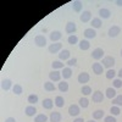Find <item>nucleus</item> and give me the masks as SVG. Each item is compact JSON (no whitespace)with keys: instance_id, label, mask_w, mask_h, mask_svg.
Masks as SVG:
<instances>
[{"instance_id":"23","label":"nucleus","mask_w":122,"mask_h":122,"mask_svg":"<svg viewBox=\"0 0 122 122\" xmlns=\"http://www.w3.org/2000/svg\"><path fill=\"white\" fill-rule=\"evenodd\" d=\"M54 103H55V105H56L57 107H62V106L65 105V99L61 97V95H57V97L55 98V101H54Z\"/></svg>"},{"instance_id":"29","label":"nucleus","mask_w":122,"mask_h":122,"mask_svg":"<svg viewBox=\"0 0 122 122\" xmlns=\"http://www.w3.org/2000/svg\"><path fill=\"white\" fill-rule=\"evenodd\" d=\"M38 99H39V98H38V95H36V94H30V95L28 97V99H27V100H28V103H29L30 105H34V104H37V103H38Z\"/></svg>"},{"instance_id":"39","label":"nucleus","mask_w":122,"mask_h":122,"mask_svg":"<svg viewBox=\"0 0 122 122\" xmlns=\"http://www.w3.org/2000/svg\"><path fill=\"white\" fill-rule=\"evenodd\" d=\"M82 93H83V95H89L92 93V88L89 86H83L82 87Z\"/></svg>"},{"instance_id":"22","label":"nucleus","mask_w":122,"mask_h":122,"mask_svg":"<svg viewBox=\"0 0 122 122\" xmlns=\"http://www.w3.org/2000/svg\"><path fill=\"white\" fill-rule=\"evenodd\" d=\"M101 20L100 17H94L93 20H92V28H100L101 27Z\"/></svg>"},{"instance_id":"11","label":"nucleus","mask_w":122,"mask_h":122,"mask_svg":"<svg viewBox=\"0 0 122 122\" xmlns=\"http://www.w3.org/2000/svg\"><path fill=\"white\" fill-rule=\"evenodd\" d=\"M78 83H82V84H84V83H88V81L90 79V77H89V73H87V72H82V73H79L78 75Z\"/></svg>"},{"instance_id":"24","label":"nucleus","mask_w":122,"mask_h":122,"mask_svg":"<svg viewBox=\"0 0 122 122\" xmlns=\"http://www.w3.org/2000/svg\"><path fill=\"white\" fill-rule=\"evenodd\" d=\"M61 75H62L64 78H70L71 76H72V70H71V67H65L62 70V72H61Z\"/></svg>"},{"instance_id":"18","label":"nucleus","mask_w":122,"mask_h":122,"mask_svg":"<svg viewBox=\"0 0 122 122\" xmlns=\"http://www.w3.org/2000/svg\"><path fill=\"white\" fill-rule=\"evenodd\" d=\"M25 112H26L27 116H34L36 112H37V109H36L33 105H28V106L26 107V110H25Z\"/></svg>"},{"instance_id":"14","label":"nucleus","mask_w":122,"mask_h":122,"mask_svg":"<svg viewBox=\"0 0 122 122\" xmlns=\"http://www.w3.org/2000/svg\"><path fill=\"white\" fill-rule=\"evenodd\" d=\"M61 38H62V34H61V32H59V30H54V32L50 33V39H51V42L54 43H57V40H60Z\"/></svg>"},{"instance_id":"1","label":"nucleus","mask_w":122,"mask_h":122,"mask_svg":"<svg viewBox=\"0 0 122 122\" xmlns=\"http://www.w3.org/2000/svg\"><path fill=\"white\" fill-rule=\"evenodd\" d=\"M114 65H115V57H112V56H105L103 59V66L104 67L111 68V67H114Z\"/></svg>"},{"instance_id":"30","label":"nucleus","mask_w":122,"mask_h":122,"mask_svg":"<svg viewBox=\"0 0 122 122\" xmlns=\"http://www.w3.org/2000/svg\"><path fill=\"white\" fill-rule=\"evenodd\" d=\"M46 121H48V116L44 114H39L34 118V122H46Z\"/></svg>"},{"instance_id":"41","label":"nucleus","mask_w":122,"mask_h":122,"mask_svg":"<svg viewBox=\"0 0 122 122\" xmlns=\"http://www.w3.org/2000/svg\"><path fill=\"white\" fill-rule=\"evenodd\" d=\"M67 65H68L70 67H72V66L75 67V66L77 65V59H76V57H73V59H70V60L67 61Z\"/></svg>"},{"instance_id":"34","label":"nucleus","mask_w":122,"mask_h":122,"mask_svg":"<svg viewBox=\"0 0 122 122\" xmlns=\"http://www.w3.org/2000/svg\"><path fill=\"white\" fill-rule=\"evenodd\" d=\"M12 92H14L16 95H21L22 92H23V89H22V87L20 86V84H15L14 88H12Z\"/></svg>"},{"instance_id":"31","label":"nucleus","mask_w":122,"mask_h":122,"mask_svg":"<svg viewBox=\"0 0 122 122\" xmlns=\"http://www.w3.org/2000/svg\"><path fill=\"white\" fill-rule=\"evenodd\" d=\"M78 103H79V106H81V107L86 109V107H88V105H89V100H88L87 98H81V99L78 100Z\"/></svg>"},{"instance_id":"25","label":"nucleus","mask_w":122,"mask_h":122,"mask_svg":"<svg viewBox=\"0 0 122 122\" xmlns=\"http://www.w3.org/2000/svg\"><path fill=\"white\" fill-rule=\"evenodd\" d=\"M90 48V43L88 42V40H81L79 42V49L81 50H88Z\"/></svg>"},{"instance_id":"3","label":"nucleus","mask_w":122,"mask_h":122,"mask_svg":"<svg viewBox=\"0 0 122 122\" xmlns=\"http://www.w3.org/2000/svg\"><path fill=\"white\" fill-rule=\"evenodd\" d=\"M120 33H121V28H120L118 26H112V27H110L109 32H107V36L111 37V38H115V37H117Z\"/></svg>"},{"instance_id":"37","label":"nucleus","mask_w":122,"mask_h":122,"mask_svg":"<svg viewBox=\"0 0 122 122\" xmlns=\"http://www.w3.org/2000/svg\"><path fill=\"white\" fill-rule=\"evenodd\" d=\"M110 112H111V115L112 116H117V115H120V112H121V110H120V107L118 106H111V109H110Z\"/></svg>"},{"instance_id":"33","label":"nucleus","mask_w":122,"mask_h":122,"mask_svg":"<svg viewBox=\"0 0 122 122\" xmlns=\"http://www.w3.org/2000/svg\"><path fill=\"white\" fill-rule=\"evenodd\" d=\"M112 104L115 105V106H122V95H117L116 98H114L112 99Z\"/></svg>"},{"instance_id":"8","label":"nucleus","mask_w":122,"mask_h":122,"mask_svg":"<svg viewBox=\"0 0 122 122\" xmlns=\"http://www.w3.org/2000/svg\"><path fill=\"white\" fill-rule=\"evenodd\" d=\"M79 20H81V21H82L83 23L89 22L90 20H92V12H90V11H88V10H86V11H83V12H82V15L79 16Z\"/></svg>"},{"instance_id":"15","label":"nucleus","mask_w":122,"mask_h":122,"mask_svg":"<svg viewBox=\"0 0 122 122\" xmlns=\"http://www.w3.org/2000/svg\"><path fill=\"white\" fill-rule=\"evenodd\" d=\"M70 50H67V49H64V50H61L60 51V54H59V59L60 60H64V61H68L70 60Z\"/></svg>"},{"instance_id":"13","label":"nucleus","mask_w":122,"mask_h":122,"mask_svg":"<svg viewBox=\"0 0 122 122\" xmlns=\"http://www.w3.org/2000/svg\"><path fill=\"white\" fill-rule=\"evenodd\" d=\"M68 114L70 116H78L79 115V106L78 105H71L68 107Z\"/></svg>"},{"instance_id":"47","label":"nucleus","mask_w":122,"mask_h":122,"mask_svg":"<svg viewBox=\"0 0 122 122\" xmlns=\"http://www.w3.org/2000/svg\"><path fill=\"white\" fill-rule=\"evenodd\" d=\"M87 122H95V121H93V120H92V121H87Z\"/></svg>"},{"instance_id":"9","label":"nucleus","mask_w":122,"mask_h":122,"mask_svg":"<svg viewBox=\"0 0 122 122\" xmlns=\"http://www.w3.org/2000/svg\"><path fill=\"white\" fill-rule=\"evenodd\" d=\"M92 68H93V72L95 73V75H101V73H104V66L101 65V64H99V62H95V64H93V66H92Z\"/></svg>"},{"instance_id":"19","label":"nucleus","mask_w":122,"mask_h":122,"mask_svg":"<svg viewBox=\"0 0 122 122\" xmlns=\"http://www.w3.org/2000/svg\"><path fill=\"white\" fill-rule=\"evenodd\" d=\"M10 88H11V79H9V78L3 79V82H1V89L6 92V90H9Z\"/></svg>"},{"instance_id":"17","label":"nucleus","mask_w":122,"mask_h":122,"mask_svg":"<svg viewBox=\"0 0 122 122\" xmlns=\"http://www.w3.org/2000/svg\"><path fill=\"white\" fill-rule=\"evenodd\" d=\"M99 16L101 17V18H110V16H111V12H110V10H107V9H100L99 10Z\"/></svg>"},{"instance_id":"27","label":"nucleus","mask_w":122,"mask_h":122,"mask_svg":"<svg viewBox=\"0 0 122 122\" xmlns=\"http://www.w3.org/2000/svg\"><path fill=\"white\" fill-rule=\"evenodd\" d=\"M72 9H73L75 12H81V11H82V3H81V1H73Z\"/></svg>"},{"instance_id":"36","label":"nucleus","mask_w":122,"mask_h":122,"mask_svg":"<svg viewBox=\"0 0 122 122\" xmlns=\"http://www.w3.org/2000/svg\"><path fill=\"white\" fill-rule=\"evenodd\" d=\"M116 75H117V72H116V71H115L114 68H112V70L110 68V70L107 71V72H106V78H107V79H114Z\"/></svg>"},{"instance_id":"42","label":"nucleus","mask_w":122,"mask_h":122,"mask_svg":"<svg viewBox=\"0 0 122 122\" xmlns=\"http://www.w3.org/2000/svg\"><path fill=\"white\" fill-rule=\"evenodd\" d=\"M104 122H116V118H115V116L110 115V116H106L104 118Z\"/></svg>"},{"instance_id":"6","label":"nucleus","mask_w":122,"mask_h":122,"mask_svg":"<svg viewBox=\"0 0 122 122\" xmlns=\"http://www.w3.org/2000/svg\"><path fill=\"white\" fill-rule=\"evenodd\" d=\"M61 77H62L61 72H59V71H56V70L51 71V72L49 73V78H50V81H54V82H59V81L61 79Z\"/></svg>"},{"instance_id":"40","label":"nucleus","mask_w":122,"mask_h":122,"mask_svg":"<svg viewBox=\"0 0 122 122\" xmlns=\"http://www.w3.org/2000/svg\"><path fill=\"white\" fill-rule=\"evenodd\" d=\"M112 84H114V88H122V79H114V82H112Z\"/></svg>"},{"instance_id":"26","label":"nucleus","mask_w":122,"mask_h":122,"mask_svg":"<svg viewBox=\"0 0 122 122\" xmlns=\"http://www.w3.org/2000/svg\"><path fill=\"white\" fill-rule=\"evenodd\" d=\"M104 117V110H95L93 112V118L94 120H100Z\"/></svg>"},{"instance_id":"32","label":"nucleus","mask_w":122,"mask_h":122,"mask_svg":"<svg viewBox=\"0 0 122 122\" xmlns=\"http://www.w3.org/2000/svg\"><path fill=\"white\" fill-rule=\"evenodd\" d=\"M59 90L62 92V93L67 92V90H68V83H67V82H60V83H59Z\"/></svg>"},{"instance_id":"20","label":"nucleus","mask_w":122,"mask_h":122,"mask_svg":"<svg viewBox=\"0 0 122 122\" xmlns=\"http://www.w3.org/2000/svg\"><path fill=\"white\" fill-rule=\"evenodd\" d=\"M60 121H61V114L60 112L54 111V112L50 114V122H60Z\"/></svg>"},{"instance_id":"5","label":"nucleus","mask_w":122,"mask_h":122,"mask_svg":"<svg viewBox=\"0 0 122 122\" xmlns=\"http://www.w3.org/2000/svg\"><path fill=\"white\" fill-rule=\"evenodd\" d=\"M104 56V50L101 49V48H97L93 50V53H92V57L95 59V60H100V59H103Z\"/></svg>"},{"instance_id":"46","label":"nucleus","mask_w":122,"mask_h":122,"mask_svg":"<svg viewBox=\"0 0 122 122\" xmlns=\"http://www.w3.org/2000/svg\"><path fill=\"white\" fill-rule=\"evenodd\" d=\"M118 6H122V0H116V1H115Z\"/></svg>"},{"instance_id":"10","label":"nucleus","mask_w":122,"mask_h":122,"mask_svg":"<svg viewBox=\"0 0 122 122\" xmlns=\"http://www.w3.org/2000/svg\"><path fill=\"white\" fill-rule=\"evenodd\" d=\"M92 99H93L94 103H103V100H104V94L101 93L100 90H97L95 93H93V97H92Z\"/></svg>"},{"instance_id":"38","label":"nucleus","mask_w":122,"mask_h":122,"mask_svg":"<svg viewBox=\"0 0 122 122\" xmlns=\"http://www.w3.org/2000/svg\"><path fill=\"white\" fill-rule=\"evenodd\" d=\"M51 67L54 70H59V68H65L64 67V64L61 62V61H54V62L51 64Z\"/></svg>"},{"instance_id":"7","label":"nucleus","mask_w":122,"mask_h":122,"mask_svg":"<svg viewBox=\"0 0 122 122\" xmlns=\"http://www.w3.org/2000/svg\"><path fill=\"white\" fill-rule=\"evenodd\" d=\"M61 48H62V44L57 42V43H54V44L50 45L48 48V50H49V53H51V54H56V53H59L61 50Z\"/></svg>"},{"instance_id":"12","label":"nucleus","mask_w":122,"mask_h":122,"mask_svg":"<svg viewBox=\"0 0 122 122\" xmlns=\"http://www.w3.org/2000/svg\"><path fill=\"white\" fill-rule=\"evenodd\" d=\"M83 34H84L86 38H89V39H93V38L97 37V32H95L94 28H87V29H84Z\"/></svg>"},{"instance_id":"44","label":"nucleus","mask_w":122,"mask_h":122,"mask_svg":"<svg viewBox=\"0 0 122 122\" xmlns=\"http://www.w3.org/2000/svg\"><path fill=\"white\" fill-rule=\"evenodd\" d=\"M73 122H84V120H83L82 117H77V118H76Z\"/></svg>"},{"instance_id":"21","label":"nucleus","mask_w":122,"mask_h":122,"mask_svg":"<svg viewBox=\"0 0 122 122\" xmlns=\"http://www.w3.org/2000/svg\"><path fill=\"white\" fill-rule=\"evenodd\" d=\"M105 93H106V98H109L111 100H112L114 98H116V90H115V88H107Z\"/></svg>"},{"instance_id":"43","label":"nucleus","mask_w":122,"mask_h":122,"mask_svg":"<svg viewBox=\"0 0 122 122\" xmlns=\"http://www.w3.org/2000/svg\"><path fill=\"white\" fill-rule=\"evenodd\" d=\"M5 122H16V120H15L14 117H9V118L5 120Z\"/></svg>"},{"instance_id":"35","label":"nucleus","mask_w":122,"mask_h":122,"mask_svg":"<svg viewBox=\"0 0 122 122\" xmlns=\"http://www.w3.org/2000/svg\"><path fill=\"white\" fill-rule=\"evenodd\" d=\"M67 42H68V44H71V45H75V44L78 43V38H77V36L72 34V36H70V37H68Z\"/></svg>"},{"instance_id":"16","label":"nucleus","mask_w":122,"mask_h":122,"mask_svg":"<svg viewBox=\"0 0 122 122\" xmlns=\"http://www.w3.org/2000/svg\"><path fill=\"white\" fill-rule=\"evenodd\" d=\"M54 101L51 100V99H44V101H43V107L45 109V110H51L53 109V106H54Z\"/></svg>"},{"instance_id":"2","label":"nucleus","mask_w":122,"mask_h":122,"mask_svg":"<svg viewBox=\"0 0 122 122\" xmlns=\"http://www.w3.org/2000/svg\"><path fill=\"white\" fill-rule=\"evenodd\" d=\"M34 42H36L37 46L43 48V46H45V44H46V39H45V37H44V36L38 34V36H36V38H34Z\"/></svg>"},{"instance_id":"28","label":"nucleus","mask_w":122,"mask_h":122,"mask_svg":"<svg viewBox=\"0 0 122 122\" xmlns=\"http://www.w3.org/2000/svg\"><path fill=\"white\" fill-rule=\"evenodd\" d=\"M44 89H45L46 92H54V90L56 89V87H55L54 83H51V82H45V83H44Z\"/></svg>"},{"instance_id":"4","label":"nucleus","mask_w":122,"mask_h":122,"mask_svg":"<svg viewBox=\"0 0 122 122\" xmlns=\"http://www.w3.org/2000/svg\"><path fill=\"white\" fill-rule=\"evenodd\" d=\"M76 30H77V26H76L75 22H67V25H66V27H65V32H66V33H68V34L72 36Z\"/></svg>"},{"instance_id":"48","label":"nucleus","mask_w":122,"mask_h":122,"mask_svg":"<svg viewBox=\"0 0 122 122\" xmlns=\"http://www.w3.org/2000/svg\"><path fill=\"white\" fill-rule=\"evenodd\" d=\"M121 56H122V49H121Z\"/></svg>"},{"instance_id":"45","label":"nucleus","mask_w":122,"mask_h":122,"mask_svg":"<svg viewBox=\"0 0 122 122\" xmlns=\"http://www.w3.org/2000/svg\"><path fill=\"white\" fill-rule=\"evenodd\" d=\"M117 76H118V78H120V79H122V68L117 72Z\"/></svg>"}]
</instances>
